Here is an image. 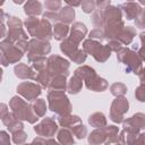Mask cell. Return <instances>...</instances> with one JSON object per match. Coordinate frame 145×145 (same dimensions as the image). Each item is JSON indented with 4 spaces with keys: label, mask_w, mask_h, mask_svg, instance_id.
I'll return each mask as SVG.
<instances>
[{
    "label": "cell",
    "mask_w": 145,
    "mask_h": 145,
    "mask_svg": "<svg viewBox=\"0 0 145 145\" xmlns=\"http://www.w3.org/2000/svg\"><path fill=\"white\" fill-rule=\"evenodd\" d=\"M134 36H135V29L128 26L126 28H122V31L119 33V35L116 40H118L121 44H128V43H130V41L133 40Z\"/></svg>",
    "instance_id": "21"
},
{
    "label": "cell",
    "mask_w": 145,
    "mask_h": 145,
    "mask_svg": "<svg viewBox=\"0 0 145 145\" xmlns=\"http://www.w3.org/2000/svg\"><path fill=\"white\" fill-rule=\"evenodd\" d=\"M59 16V20H61L63 24H69L74 20L75 17V10L71 7H65L60 10V12L58 14Z\"/></svg>",
    "instance_id": "22"
},
{
    "label": "cell",
    "mask_w": 145,
    "mask_h": 145,
    "mask_svg": "<svg viewBox=\"0 0 145 145\" xmlns=\"http://www.w3.org/2000/svg\"><path fill=\"white\" fill-rule=\"evenodd\" d=\"M2 121H3V123L8 127V129L11 131V133H15V131H17V130H19V129H23V125H22V122L18 120V118L12 113H7V116L2 119Z\"/></svg>",
    "instance_id": "17"
},
{
    "label": "cell",
    "mask_w": 145,
    "mask_h": 145,
    "mask_svg": "<svg viewBox=\"0 0 145 145\" xmlns=\"http://www.w3.org/2000/svg\"><path fill=\"white\" fill-rule=\"evenodd\" d=\"M9 142V136L5 131H0V144H8Z\"/></svg>",
    "instance_id": "36"
},
{
    "label": "cell",
    "mask_w": 145,
    "mask_h": 145,
    "mask_svg": "<svg viewBox=\"0 0 145 145\" xmlns=\"http://www.w3.org/2000/svg\"><path fill=\"white\" fill-rule=\"evenodd\" d=\"M127 91V87L121 84V83H114L112 86H111V93L116 96H120V95H123Z\"/></svg>",
    "instance_id": "28"
},
{
    "label": "cell",
    "mask_w": 145,
    "mask_h": 145,
    "mask_svg": "<svg viewBox=\"0 0 145 145\" xmlns=\"http://www.w3.org/2000/svg\"><path fill=\"white\" fill-rule=\"evenodd\" d=\"M1 78H2V70H1V68H0V82H1Z\"/></svg>",
    "instance_id": "43"
},
{
    "label": "cell",
    "mask_w": 145,
    "mask_h": 145,
    "mask_svg": "<svg viewBox=\"0 0 145 145\" xmlns=\"http://www.w3.org/2000/svg\"><path fill=\"white\" fill-rule=\"evenodd\" d=\"M8 60H7V58H6V56L0 51V65H2V66H8Z\"/></svg>",
    "instance_id": "39"
},
{
    "label": "cell",
    "mask_w": 145,
    "mask_h": 145,
    "mask_svg": "<svg viewBox=\"0 0 145 145\" xmlns=\"http://www.w3.org/2000/svg\"><path fill=\"white\" fill-rule=\"evenodd\" d=\"M15 134H17L19 137H17V136H15L14 135V142L15 143H24L25 142V139H26V134L23 131V129H19V130H17V131H15Z\"/></svg>",
    "instance_id": "34"
},
{
    "label": "cell",
    "mask_w": 145,
    "mask_h": 145,
    "mask_svg": "<svg viewBox=\"0 0 145 145\" xmlns=\"http://www.w3.org/2000/svg\"><path fill=\"white\" fill-rule=\"evenodd\" d=\"M28 33L41 41H49L52 35V29L50 23L46 19H37L34 16H31L25 22Z\"/></svg>",
    "instance_id": "1"
},
{
    "label": "cell",
    "mask_w": 145,
    "mask_h": 145,
    "mask_svg": "<svg viewBox=\"0 0 145 145\" xmlns=\"http://www.w3.org/2000/svg\"><path fill=\"white\" fill-rule=\"evenodd\" d=\"M10 108L12 109V113L22 120H27L28 122L33 123L35 122L39 118L34 114L32 106L27 104V102H25L23 99L15 96L11 99L10 101Z\"/></svg>",
    "instance_id": "4"
},
{
    "label": "cell",
    "mask_w": 145,
    "mask_h": 145,
    "mask_svg": "<svg viewBox=\"0 0 145 145\" xmlns=\"http://www.w3.org/2000/svg\"><path fill=\"white\" fill-rule=\"evenodd\" d=\"M68 26L67 24H63V23H58L54 25V28H53V36L56 40H63L66 39L67 34H68Z\"/></svg>",
    "instance_id": "24"
},
{
    "label": "cell",
    "mask_w": 145,
    "mask_h": 145,
    "mask_svg": "<svg viewBox=\"0 0 145 145\" xmlns=\"http://www.w3.org/2000/svg\"><path fill=\"white\" fill-rule=\"evenodd\" d=\"M140 2H142V3H144V0H140Z\"/></svg>",
    "instance_id": "45"
},
{
    "label": "cell",
    "mask_w": 145,
    "mask_h": 145,
    "mask_svg": "<svg viewBox=\"0 0 145 145\" xmlns=\"http://www.w3.org/2000/svg\"><path fill=\"white\" fill-rule=\"evenodd\" d=\"M127 111H128V101L125 97H117L111 105L110 117L114 122H121L123 114Z\"/></svg>",
    "instance_id": "10"
},
{
    "label": "cell",
    "mask_w": 145,
    "mask_h": 145,
    "mask_svg": "<svg viewBox=\"0 0 145 145\" xmlns=\"http://www.w3.org/2000/svg\"><path fill=\"white\" fill-rule=\"evenodd\" d=\"M5 17H6V14L0 9V23H2V20H3Z\"/></svg>",
    "instance_id": "41"
},
{
    "label": "cell",
    "mask_w": 145,
    "mask_h": 145,
    "mask_svg": "<svg viewBox=\"0 0 145 145\" xmlns=\"http://www.w3.org/2000/svg\"><path fill=\"white\" fill-rule=\"evenodd\" d=\"M8 112H9V111H8L7 105L3 104V103H1V104H0V119H3V118L7 116Z\"/></svg>",
    "instance_id": "35"
},
{
    "label": "cell",
    "mask_w": 145,
    "mask_h": 145,
    "mask_svg": "<svg viewBox=\"0 0 145 145\" xmlns=\"http://www.w3.org/2000/svg\"><path fill=\"white\" fill-rule=\"evenodd\" d=\"M60 0H45V8L49 11H57L60 8Z\"/></svg>",
    "instance_id": "31"
},
{
    "label": "cell",
    "mask_w": 145,
    "mask_h": 145,
    "mask_svg": "<svg viewBox=\"0 0 145 145\" xmlns=\"http://www.w3.org/2000/svg\"><path fill=\"white\" fill-rule=\"evenodd\" d=\"M46 70L51 75H68V69H69V62L59 56H51L46 60Z\"/></svg>",
    "instance_id": "7"
},
{
    "label": "cell",
    "mask_w": 145,
    "mask_h": 145,
    "mask_svg": "<svg viewBox=\"0 0 145 145\" xmlns=\"http://www.w3.org/2000/svg\"><path fill=\"white\" fill-rule=\"evenodd\" d=\"M27 50H28V53H31V54L43 57L44 54L50 52L51 48H50V44L48 41L45 42V41H41V40L36 39V40H32L28 43Z\"/></svg>",
    "instance_id": "13"
},
{
    "label": "cell",
    "mask_w": 145,
    "mask_h": 145,
    "mask_svg": "<svg viewBox=\"0 0 145 145\" xmlns=\"http://www.w3.org/2000/svg\"><path fill=\"white\" fill-rule=\"evenodd\" d=\"M82 82H83V79H82L79 76L74 75V76L71 77V79L69 80L68 85H67L68 92H69L70 94H77V93L80 91V88H82V85H83Z\"/></svg>",
    "instance_id": "23"
},
{
    "label": "cell",
    "mask_w": 145,
    "mask_h": 145,
    "mask_svg": "<svg viewBox=\"0 0 145 145\" xmlns=\"http://www.w3.org/2000/svg\"><path fill=\"white\" fill-rule=\"evenodd\" d=\"M15 74L17 77L22 78V79H27V78H35V74L32 70V68H29L27 65L25 63H19L15 67Z\"/></svg>",
    "instance_id": "19"
},
{
    "label": "cell",
    "mask_w": 145,
    "mask_h": 145,
    "mask_svg": "<svg viewBox=\"0 0 145 145\" xmlns=\"http://www.w3.org/2000/svg\"><path fill=\"white\" fill-rule=\"evenodd\" d=\"M32 110L34 112V114L39 118V117H42L44 116L45 113V110H46V105H45V101L42 100V99H39L34 102L33 106H32Z\"/></svg>",
    "instance_id": "27"
},
{
    "label": "cell",
    "mask_w": 145,
    "mask_h": 145,
    "mask_svg": "<svg viewBox=\"0 0 145 145\" xmlns=\"http://www.w3.org/2000/svg\"><path fill=\"white\" fill-rule=\"evenodd\" d=\"M86 33H87V29H86V27H85L84 24H82V23H75L72 25L71 34H70V37L69 39L71 41H74V42H76V43L79 44V42L84 39V36L86 35Z\"/></svg>",
    "instance_id": "15"
},
{
    "label": "cell",
    "mask_w": 145,
    "mask_h": 145,
    "mask_svg": "<svg viewBox=\"0 0 145 145\" xmlns=\"http://www.w3.org/2000/svg\"><path fill=\"white\" fill-rule=\"evenodd\" d=\"M72 134L75 136H77L78 138H84L86 136V134H87V130H86V128L80 122V123H78V125L72 127Z\"/></svg>",
    "instance_id": "30"
},
{
    "label": "cell",
    "mask_w": 145,
    "mask_h": 145,
    "mask_svg": "<svg viewBox=\"0 0 145 145\" xmlns=\"http://www.w3.org/2000/svg\"><path fill=\"white\" fill-rule=\"evenodd\" d=\"M25 14L29 16H36L42 12V6L37 0H28L24 7Z\"/></svg>",
    "instance_id": "20"
},
{
    "label": "cell",
    "mask_w": 145,
    "mask_h": 145,
    "mask_svg": "<svg viewBox=\"0 0 145 145\" xmlns=\"http://www.w3.org/2000/svg\"><path fill=\"white\" fill-rule=\"evenodd\" d=\"M128 1H133V0H128Z\"/></svg>",
    "instance_id": "46"
},
{
    "label": "cell",
    "mask_w": 145,
    "mask_h": 145,
    "mask_svg": "<svg viewBox=\"0 0 145 145\" xmlns=\"http://www.w3.org/2000/svg\"><path fill=\"white\" fill-rule=\"evenodd\" d=\"M48 100L52 112H56L60 116L69 114L71 105L62 91H51L48 95Z\"/></svg>",
    "instance_id": "3"
},
{
    "label": "cell",
    "mask_w": 145,
    "mask_h": 145,
    "mask_svg": "<svg viewBox=\"0 0 145 145\" xmlns=\"http://www.w3.org/2000/svg\"><path fill=\"white\" fill-rule=\"evenodd\" d=\"M49 88L54 91H65L66 88V76L65 75H53L48 85Z\"/></svg>",
    "instance_id": "18"
},
{
    "label": "cell",
    "mask_w": 145,
    "mask_h": 145,
    "mask_svg": "<svg viewBox=\"0 0 145 145\" xmlns=\"http://www.w3.org/2000/svg\"><path fill=\"white\" fill-rule=\"evenodd\" d=\"M68 5H70L71 7H77V6H80L83 3L84 0H65Z\"/></svg>",
    "instance_id": "37"
},
{
    "label": "cell",
    "mask_w": 145,
    "mask_h": 145,
    "mask_svg": "<svg viewBox=\"0 0 145 145\" xmlns=\"http://www.w3.org/2000/svg\"><path fill=\"white\" fill-rule=\"evenodd\" d=\"M121 8H122V12L125 14L127 19H133V18L137 17L140 14V11L143 10L138 5H136V3L131 2V1L123 3L121 6Z\"/></svg>",
    "instance_id": "16"
},
{
    "label": "cell",
    "mask_w": 145,
    "mask_h": 145,
    "mask_svg": "<svg viewBox=\"0 0 145 145\" xmlns=\"http://www.w3.org/2000/svg\"><path fill=\"white\" fill-rule=\"evenodd\" d=\"M17 92L20 95H23L25 99H27L28 101H33L40 95L41 88L36 84H33V83H29V82H24V83L18 85Z\"/></svg>",
    "instance_id": "11"
},
{
    "label": "cell",
    "mask_w": 145,
    "mask_h": 145,
    "mask_svg": "<svg viewBox=\"0 0 145 145\" xmlns=\"http://www.w3.org/2000/svg\"><path fill=\"white\" fill-rule=\"evenodd\" d=\"M59 122L61 126L63 127H69V126H76L78 123H80V119L77 116H68V114H63L59 118Z\"/></svg>",
    "instance_id": "26"
},
{
    "label": "cell",
    "mask_w": 145,
    "mask_h": 145,
    "mask_svg": "<svg viewBox=\"0 0 145 145\" xmlns=\"http://www.w3.org/2000/svg\"><path fill=\"white\" fill-rule=\"evenodd\" d=\"M84 51L91 54L96 61L104 62L109 57L111 50L108 48V45H102L101 43L94 41V40H87L84 42Z\"/></svg>",
    "instance_id": "5"
},
{
    "label": "cell",
    "mask_w": 145,
    "mask_h": 145,
    "mask_svg": "<svg viewBox=\"0 0 145 145\" xmlns=\"http://www.w3.org/2000/svg\"><path fill=\"white\" fill-rule=\"evenodd\" d=\"M60 49L65 54H67L76 63H83L86 59L85 52L78 49V43L71 41L70 39H66L65 41H62Z\"/></svg>",
    "instance_id": "6"
},
{
    "label": "cell",
    "mask_w": 145,
    "mask_h": 145,
    "mask_svg": "<svg viewBox=\"0 0 145 145\" xmlns=\"http://www.w3.org/2000/svg\"><path fill=\"white\" fill-rule=\"evenodd\" d=\"M12 1H14L15 3H18V5H19V3H23V2H24V0H12Z\"/></svg>",
    "instance_id": "42"
},
{
    "label": "cell",
    "mask_w": 145,
    "mask_h": 145,
    "mask_svg": "<svg viewBox=\"0 0 145 145\" xmlns=\"http://www.w3.org/2000/svg\"><path fill=\"white\" fill-rule=\"evenodd\" d=\"M118 52V54H117V57H118V59H119V61L120 62H123L127 67H126V71H135V74H136V71H137V65H139L140 66V60H138V58H137V53H134V52H131L130 50H128V49H120V50H118L117 51Z\"/></svg>",
    "instance_id": "8"
},
{
    "label": "cell",
    "mask_w": 145,
    "mask_h": 145,
    "mask_svg": "<svg viewBox=\"0 0 145 145\" xmlns=\"http://www.w3.org/2000/svg\"><path fill=\"white\" fill-rule=\"evenodd\" d=\"M43 17H44V19L51 20V22H57V20H59V16H58V12H57V11H49V10H46V11L44 12Z\"/></svg>",
    "instance_id": "33"
},
{
    "label": "cell",
    "mask_w": 145,
    "mask_h": 145,
    "mask_svg": "<svg viewBox=\"0 0 145 145\" xmlns=\"http://www.w3.org/2000/svg\"><path fill=\"white\" fill-rule=\"evenodd\" d=\"M57 129H58V126L54 122V120H52L51 118H45L40 125L34 127V130L40 136H45V137L53 136Z\"/></svg>",
    "instance_id": "12"
},
{
    "label": "cell",
    "mask_w": 145,
    "mask_h": 145,
    "mask_svg": "<svg viewBox=\"0 0 145 145\" xmlns=\"http://www.w3.org/2000/svg\"><path fill=\"white\" fill-rule=\"evenodd\" d=\"M125 130L128 131V134L130 133H137V129H143L144 127V114L143 113H138L136 116H133L130 119H128L127 121H125L123 123Z\"/></svg>",
    "instance_id": "14"
},
{
    "label": "cell",
    "mask_w": 145,
    "mask_h": 145,
    "mask_svg": "<svg viewBox=\"0 0 145 145\" xmlns=\"http://www.w3.org/2000/svg\"><path fill=\"white\" fill-rule=\"evenodd\" d=\"M72 134L70 131H68L67 129H62L60 130L58 137H59V142L60 143H74V138L71 136Z\"/></svg>",
    "instance_id": "29"
},
{
    "label": "cell",
    "mask_w": 145,
    "mask_h": 145,
    "mask_svg": "<svg viewBox=\"0 0 145 145\" xmlns=\"http://www.w3.org/2000/svg\"><path fill=\"white\" fill-rule=\"evenodd\" d=\"M142 89H143V85H140V86H139V88L136 91V96L138 97V100H139V101H144V95H143V94H144V92H143Z\"/></svg>",
    "instance_id": "38"
},
{
    "label": "cell",
    "mask_w": 145,
    "mask_h": 145,
    "mask_svg": "<svg viewBox=\"0 0 145 145\" xmlns=\"http://www.w3.org/2000/svg\"><path fill=\"white\" fill-rule=\"evenodd\" d=\"M89 37H91V39L103 40V39H105V37H104V31H103L102 28H100V27H96V28H94L93 31H91Z\"/></svg>",
    "instance_id": "32"
},
{
    "label": "cell",
    "mask_w": 145,
    "mask_h": 145,
    "mask_svg": "<svg viewBox=\"0 0 145 145\" xmlns=\"http://www.w3.org/2000/svg\"><path fill=\"white\" fill-rule=\"evenodd\" d=\"M0 51L6 56L9 63L17 62L24 53L16 46V44H12V42L9 40H5L0 43Z\"/></svg>",
    "instance_id": "9"
},
{
    "label": "cell",
    "mask_w": 145,
    "mask_h": 145,
    "mask_svg": "<svg viewBox=\"0 0 145 145\" xmlns=\"http://www.w3.org/2000/svg\"><path fill=\"white\" fill-rule=\"evenodd\" d=\"M3 2H5V0H0V6H1V5L3 3Z\"/></svg>",
    "instance_id": "44"
},
{
    "label": "cell",
    "mask_w": 145,
    "mask_h": 145,
    "mask_svg": "<svg viewBox=\"0 0 145 145\" xmlns=\"http://www.w3.org/2000/svg\"><path fill=\"white\" fill-rule=\"evenodd\" d=\"M5 34H6V28H5L3 24H2V23H0V39H1V37H3V36H5Z\"/></svg>",
    "instance_id": "40"
},
{
    "label": "cell",
    "mask_w": 145,
    "mask_h": 145,
    "mask_svg": "<svg viewBox=\"0 0 145 145\" xmlns=\"http://www.w3.org/2000/svg\"><path fill=\"white\" fill-rule=\"evenodd\" d=\"M75 75L79 76L83 80L86 82V86L88 89L95 91V92H102L108 87L106 80L99 77L93 68H89L87 66H83L78 69H76Z\"/></svg>",
    "instance_id": "2"
},
{
    "label": "cell",
    "mask_w": 145,
    "mask_h": 145,
    "mask_svg": "<svg viewBox=\"0 0 145 145\" xmlns=\"http://www.w3.org/2000/svg\"><path fill=\"white\" fill-rule=\"evenodd\" d=\"M88 122H89V125H92L95 128H102L103 126L106 125V119H105V116L103 113L96 112L89 117Z\"/></svg>",
    "instance_id": "25"
}]
</instances>
